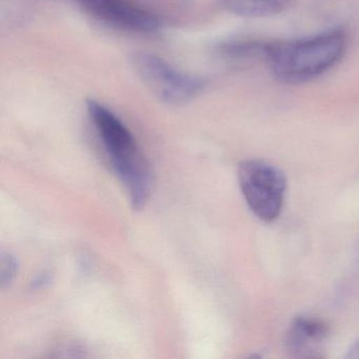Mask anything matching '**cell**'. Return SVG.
I'll list each match as a JSON object with an SVG mask.
<instances>
[{
  "label": "cell",
  "instance_id": "9c48e42d",
  "mask_svg": "<svg viewBox=\"0 0 359 359\" xmlns=\"http://www.w3.org/2000/svg\"><path fill=\"white\" fill-rule=\"evenodd\" d=\"M18 259L11 253H1L0 258V287L5 290L9 287L18 273Z\"/></svg>",
  "mask_w": 359,
  "mask_h": 359
},
{
  "label": "cell",
  "instance_id": "3957f363",
  "mask_svg": "<svg viewBox=\"0 0 359 359\" xmlns=\"http://www.w3.org/2000/svg\"><path fill=\"white\" fill-rule=\"evenodd\" d=\"M132 64L142 83L158 100L169 106H182L195 100L205 87L201 77L178 70L155 54H134Z\"/></svg>",
  "mask_w": 359,
  "mask_h": 359
},
{
  "label": "cell",
  "instance_id": "30bf717a",
  "mask_svg": "<svg viewBox=\"0 0 359 359\" xmlns=\"http://www.w3.org/2000/svg\"><path fill=\"white\" fill-rule=\"evenodd\" d=\"M52 274L48 271H43V272L39 273L37 276L33 278L32 283H31V289L39 290L43 287H47L51 283Z\"/></svg>",
  "mask_w": 359,
  "mask_h": 359
},
{
  "label": "cell",
  "instance_id": "8992f818",
  "mask_svg": "<svg viewBox=\"0 0 359 359\" xmlns=\"http://www.w3.org/2000/svg\"><path fill=\"white\" fill-rule=\"evenodd\" d=\"M329 327L320 319L299 316L294 319L287 335L290 354L299 358L317 357L314 346L325 339Z\"/></svg>",
  "mask_w": 359,
  "mask_h": 359
},
{
  "label": "cell",
  "instance_id": "277c9868",
  "mask_svg": "<svg viewBox=\"0 0 359 359\" xmlns=\"http://www.w3.org/2000/svg\"><path fill=\"white\" fill-rule=\"evenodd\" d=\"M238 182L248 205L259 219L270 222L280 215L287 180L278 168L258 159L243 161Z\"/></svg>",
  "mask_w": 359,
  "mask_h": 359
},
{
  "label": "cell",
  "instance_id": "ba28073f",
  "mask_svg": "<svg viewBox=\"0 0 359 359\" xmlns=\"http://www.w3.org/2000/svg\"><path fill=\"white\" fill-rule=\"evenodd\" d=\"M266 41L252 39H233L220 43L217 53L229 62H248L264 58Z\"/></svg>",
  "mask_w": 359,
  "mask_h": 359
},
{
  "label": "cell",
  "instance_id": "6da1fadb",
  "mask_svg": "<svg viewBox=\"0 0 359 359\" xmlns=\"http://www.w3.org/2000/svg\"><path fill=\"white\" fill-rule=\"evenodd\" d=\"M348 47V31L335 27L311 36L266 43L264 60L279 81L302 85L334 68Z\"/></svg>",
  "mask_w": 359,
  "mask_h": 359
},
{
  "label": "cell",
  "instance_id": "7a4b0ae2",
  "mask_svg": "<svg viewBox=\"0 0 359 359\" xmlns=\"http://www.w3.org/2000/svg\"><path fill=\"white\" fill-rule=\"evenodd\" d=\"M87 110L113 171L129 193L132 207L142 210L148 203L152 190L150 163L140 152L129 128L110 109L90 100L87 102Z\"/></svg>",
  "mask_w": 359,
  "mask_h": 359
},
{
  "label": "cell",
  "instance_id": "8fae6325",
  "mask_svg": "<svg viewBox=\"0 0 359 359\" xmlns=\"http://www.w3.org/2000/svg\"><path fill=\"white\" fill-rule=\"evenodd\" d=\"M346 358L359 359V340L348 350Z\"/></svg>",
  "mask_w": 359,
  "mask_h": 359
},
{
  "label": "cell",
  "instance_id": "52a82bcc",
  "mask_svg": "<svg viewBox=\"0 0 359 359\" xmlns=\"http://www.w3.org/2000/svg\"><path fill=\"white\" fill-rule=\"evenodd\" d=\"M222 7L241 18H272L287 11L292 0H219Z\"/></svg>",
  "mask_w": 359,
  "mask_h": 359
},
{
  "label": "cell",
  "instance_id": "5b68a950",
  "mask_svg": "<svg viewBox=\"0 0 359 359\" xmlns=\"http://www.w3.org/2000/svg\"><path fill=\"white\" fill-rule=\"evenodd\" d=\"M77 3L96 20L128 32L151 34L161 26L152 12L134 0H77Z\"/></svg>",
  "mask_w": 359,
  "mask_h": 359
}]
</instances>
